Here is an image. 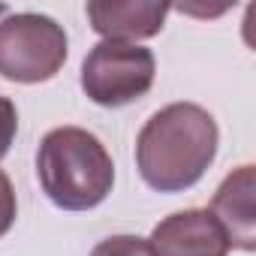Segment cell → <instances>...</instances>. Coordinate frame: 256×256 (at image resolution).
Returning <instances> with one entry per match:
<instances>
[{
    "instance_id": "obj_1",
    "label": "cell",
    "mask_w": 256,
    "mask_h": 256,
    "mask_svg": "<svg viewBox=\"0 0 256 256\" xmlns=\"http://www.w3.org/2000/svg\"><path fill=\"white\" fill-rule=\"evenodd\" d=\"M220 130L208 108L172 102L154 112L136 139V169L157 193H184L202 181L217 157Z\"/></svg>"
},
{
    "instance_id": "obj_2",
    "label": "cell",
    "mask_w": 256,
    "mask_h": 256,
    "mask_svg": "<svg viewBox=\"0 0 256 256\" xmlns=\"http://www.w3.org/2000/svg\"><path fill=\"white\" fill-rule=\"evenodd\" d=\"M36 175L52 205L60 211H90L112 193L114 163L94 133L58 126L40 142Z\"/></svg>"
},
{
    "instance_id": "obj_3",
    "label": "cell",
    "mask_w": 256,
    "mask_h": 256,
    "mask_svg": "<svg viewBox=\"0 0 256 256\" xmlns=\"http://www.w3.org/2000/svg\"><path fill=\"white\" fill-rule=\"evenodd\" d=\"M70 54L66 30L40 12H18L0 22V76L18 84H40L60 72Z\"/></svg>"
},
{
    "instance_id": "obj_4",
    "label": "cell",
    "mask_w": 256,
    "mask_h": 256,
    "mask_svg": "<svg viewBox=\"0 0 256 256\" xmlns=\"http://www.w3.org/2000/svg\"><path fill=\"white\" fill-rule=\"evenodd\" d=\"M154 52L136 42L102 40L82 64V90L102 108H120L142 100L154 84Z\"/></svg>"
},
{
    "instance_id": "obj_5",
    "label": "cell",
    "mask_w": 256,
    "mask_h": 256,
    "mask_svg": "<svg viewBox=\"0 0 256 256\" xmlns=\"http://www.w3.org/2000/svg\"><path fill=\"white\" fill-rule=\"evenodd\" d=\"M154 256H229V238L208 208H187L160 220L148 238Z\"/></svg>"
},
{
    "instance_id": "obj_6",
    "label": "cell",
    "mask_w": 256,
    "mask_h": 256,
    "mask_svg": "<svg viewBox=\"0 0 256 256\" xmlns=\"http://www.w3.org/2000/svg\"><path fill=\"white\" fill-rule=\"evenodd\" d=\"M169 10L172 6L160 0H90L88 22L102 40L136 42L157 36L166 24Z\"/></svg>"
},
{
    "instance_id": "obj_7",
    "label": "cell",
    "mask_w": 256,
    "mask_h": 256,
    "mask_svg": "<svg viewBox=\"0 0 256 256\" xmlns=\"http://www.w3.org/2000/svg\"><path fill=\"white\" fill-rule=\"evenodd\" d=\"M256 169L253 166H241L232 175L223 178V184L217 187L214 199H211V214L214 220L223 226L229 247L238 250H256Z\"/></svg>"
},
{
    "instance_id": "obj_8",
    "label": "cell",
    "mask_w": 256,
    "mask_h": 256,
    "mask_svg": "<svg viewBox=\"0 0 256 256\" xmlns=\"http://www.w3.org/2000/svg\"><path fill=\"white\" fill-rule=\"evenodd\" d=\"M90 256H154L148 241L139 238V235H112V238H102Z\"/></svg>"
},
{
    "instance_id": "obj_9",
    "label": "cell",
    "mask_w": 256,
    "mask_h": 256,
    "mask_svg": "<svg viewBox=\"0 0 256 256\" xmlns=\"http://www.w3.org/2000/svg\"><path fill=\"white\" fill-rule=\"evenodd\" d=\"M18 133V108L10 96H0V160H4Z\"/></svg>"
},
{
    "instance_id": "obj_10",
    "label": "cell",
    "mask_w": 256,
    "mask_h": 256,
    "mask_svg": "<svg viewBox=\"0 0 256 256\" xmlns=\"http://www.w3.org/2000/svg\"><path fill=\"white\" fill-rule=\"evenodd\" d=\"M16 214H18V202H16L12 181H10V175H6L4 169H0V238L12 229Z\"/></svg>"
}]
</instances>
